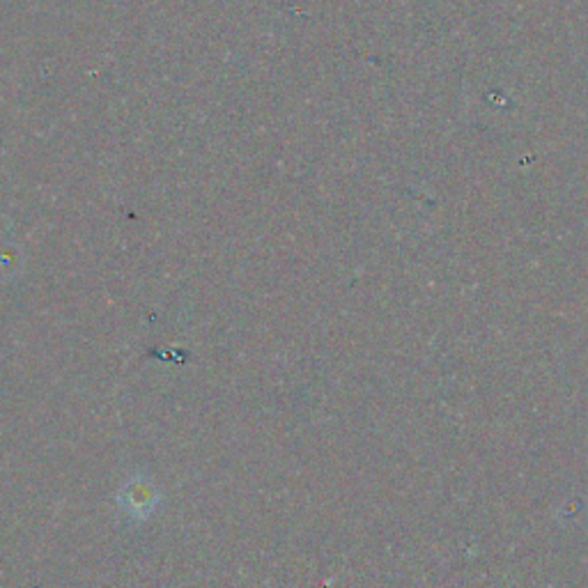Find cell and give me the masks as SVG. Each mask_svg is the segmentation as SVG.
<instances>
[{
    "label": "cell",
    "mask_w": 588,
    "mask_h": 588,
    "mask_svg": "<svg viewBox=\"0 0 588 588\" xmlns=\"http://www.w3.org/2000/svg\"><path fill=\"white\" fill-rule=\"evenodd\" d=\"M157 492L152 490L150 483H133V485H127L122 496H120V503H122V509L127 513H136V515H141V517H148L154 506H157Z\"/></svg>",
    "instance_id": "cell-1"
}]
</instances>
